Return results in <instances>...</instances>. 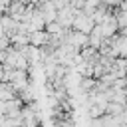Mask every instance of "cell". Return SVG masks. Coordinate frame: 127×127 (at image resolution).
<instances>
[{"label": "cell", "mask_w": 127, "mask_h": 127, "mask_svg": "<svg viewBox=\"0 0 127 127\" xmlns=\"http://www.w3.org/2000/svg\"><path fill=\"white\" fill-rule=\"evenodd\" d=\"M4 14H6V4L0 2V16H4Z\"/></svg>", "instance_id": "obj_9"}, {"label": "cell", "mask_w": 127, "mask_h": 127, "mask_svg": "<svg viewBox=\"0 0 127 127\" xmlns=\"http://www.w3.org/2000/svg\"><path fill=\"white\" fill-rule=\"evenodd\" d=\"M93 26H95V22H93V18L89 16V14H85L83 10H77L75 12V18H73V30H79V32H85V34H89L91 30H93Z\"/></svg>", "instance_id": "obj_1"}, {"label": "cell", "mask_w": 127, "mask_h": 127, "mask_svg": "<svg viewBox=\"0 0 127 127\" xmlns=\"http://www.w3.org/2000/svg\"><path fill=\"white\" fill-rule=\"evenodd\" d=\"M48 42H50V34L46 32V28H44V30H34V32H30V44H32V46L44 48V46H48Z\"/></svg>", "instance_id": "obj_3"}, {"label": "cell", "mask_w": 127, "mask_h": 127, "mask_svg": "<svg viewBox=\"0 0 127 127\" xmlns=\"http://www.w3.org/2000/svg\"><path fill=\"white\" fill-rule=\"evenodd\" d=\"M10 42H12L14 46H26V44H30V34L14 32V34H10Z\"/></svg>", "instance_id": "obj_7"}, {"label": "cell", "mask_w": 127, "mask_h": 127, "mask_svg": "<svg viewBox=\"0 0 127 127\" xmlns=\"http://www.w3.org/2000/svg\"><path fill=\"white\" fill-rule=\"evenodd\" d=\"M0 22H2V28H4V32L10 36V34H14L16 30H18V20L14 18V16H10V14H4V16H0Z\"/></svg>", "instance_id": "obj_4"}, {"label": "cell", "mask_w": 127, "mask_h": 127, "mask_svg": "<svg viewBox=\"0 0 127 127\" xmlns=\"http://www.w3.org/2000/svg\"><path fill=\"white\" fill-rule=\"evenodd\" d=\"M65 30H67V28H64L58 20H54V22H48V24H46V32H48L50 36H62Z\"/></svg>", "instance_id": "obj_6"}, {"label": "cell", "mask_w": 127, "mask_h": 127, "mask_svg": "<svg viewBox=\"0 0 127 127\" xmlns=\"http://www.w3.org/2000/svg\"><path fill=\"white\" fill-rule=\"evenodd\" d=\"M16 93H18V91L14 89V85H12L10 81H0V103L16 97Z\"/></svg>", "instance_id": "obj_5"}, {"label": "cell", "mask_w": 127, "mask_h": 127, "mask_svg": "<svg viewBox=\"0 0 127 127\" xmlns=\"http://www.w3.org/2000/svg\"><path fill=\"white\" fill-rule=\"evenodd\" d=\"M117 24H119V28H127V10H121V12H117Z\"/></svg>", "instance_id": "obj_8"}, {"label": "cell", "mask_w": 127, "mask_h": 127, "mask_svg": "<svg viewBox=\"0 0 127 127\" xmlns=\"http://www.w3.org/2000/svg\"><path fill=\"white\" fill-rule=\"evenodd\" d=\"M26 10H28V4H24V2H20V0H12V2L6 6V14L14 16L18 22L22 20V16H24Z\"/></svg>", "instance_id": "obj_2"}]
</instances>
